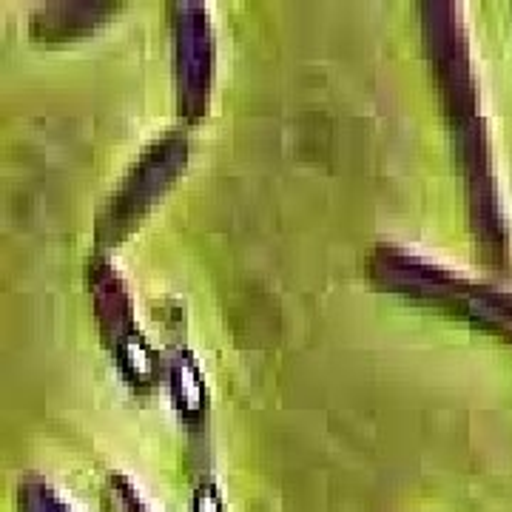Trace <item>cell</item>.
Wrapping results in <instances>:
<instances>
[{
  "mask_svg": "<svg viewBox=\"0 0 512 512\" xmlns=\"http://www.w3.org/2000/svg\"><path fill=\"white\" fill-rule=\"evenodd\" d=\"M194 512H222V501L217 490L208 484V487H202L197 498H194Z\"/></svg>",
  "mask_w": 512,
  "mask_h": 512,
  "instance_id": "1",
  "label": "cell"
},
{
  "mask_svg": "<svg viewBox=\"0 0 512 512\" xmlns=\"http://www.w3.org/2000/svg\"><path fill=\"white\" fill-rule=\"evenodd\" d=\"M40 512H63L60 507H55L52 501H40Z\"/></svg>",
  "mask_w": 512,
  "mask_h": 512,
  "instance_id": "2",
  "label": "cell"
}]
</instances>
